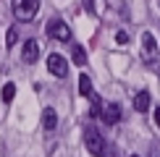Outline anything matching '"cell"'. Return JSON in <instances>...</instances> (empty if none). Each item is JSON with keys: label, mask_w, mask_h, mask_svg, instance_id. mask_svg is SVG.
I'll return each instance as SVG.
<instances>
[{"label": "cell", "mask_w": 160, "mask_h": 157, "mask_svg": "<svg viewBox=\"0 0 160 157\" xmlns=\"http://www.w3.org/2000/svg\"><path fill=\"white\" fill-rule=\"evenodd\" d=\"M84 144H87V149H89V155H95V157H105V152H108V144H105L102 134H100L95 126L84 128Z\"/></svg>", "instance_id": "cell-1"}, {"label": "cell", "mask_w": 160, "mask_h": 157, "mask_svg": "<svg viewBox=\"0 0 160 157\" xmlns=\"http://www.w3.org/2000/svg\"><path fill=\"white\" fill-rule=\"evenodd\" d=\"M39 11V0H13V16L18 21H32Z\"/></svg>", "instance_id": "cell-2"}, {"label": "cell", "mask_w": 160, "mask_h": 157, "mask_svg": "<svg viewBox=\"0 0 160 157\" xmlns=\"http://www.w3.org/2000/svg\"><path fill=\"white\" fill-rule=\"evenodd\" d=\"M45 31H48V37L58 39V42H68V39H71V29H68V24L61 21V18H50L48 26H45Z\"/></svg>", "instance_id": "cell-3"}, {"label": "cell", "mask_w": 160, "mask_h": 157, "mask_svg": "<svg viewBox=\"0 0 160 157\" xmlns=\"http://www.w3.org/2000/svg\"><path fill=\"white\" fill-rule=\"evenodd\" d=\"M48 71L55 78H66L68 76V63H66V58L61 55V52H52V55L48 58Z\"/></svg>", "instance_id": "cell-4"}, {"label": "cell", "mask_w": 160, "mask_h": 157, "mask_svg": "<svg viewBox=\"0 0 160 157\" xmlns=\"http://www.w3.org/2000/svg\"><path fill=\"white\" fill-rule=\"evenodd\" d=\"M100 115H102V121L108 123V126H116V123L121 121V105H118V102H108Z\"/></svg>", "instance_id": "cell-5"}, {"label": "cell", "mask_w": 160, "mask_h": 157, "mask_svg": "<svg viewBox=\"0 0 160 157\" xmlns=\"http://www.w3.org/2000/svg\"><path fill=\"white\" fill-rule=\"evenodd\" d=\"M142 50H144V58L152 63L158 58V45H155V37L150 34V31H144L142 34Z\"/></svg>", "instance_id": "cell-6"}, {"label": "cell", "mask_w": 160, "mask_h": 157, "mask_svg": "<svg viewBox=\"0 0 160 157\" xmlns=\"http://www.w3.org/2000/svg\"><path fill=\"white\" fill-rule=\"evenodd\" d=\"M21 58H24V63H37V58H39V42L37 39H26L24 42Z\"/></svg>", "instance_id": "cell-7"}, {"label": "cell", "mask_w": 160, "mask_h": 157, "mask_svg": "<svg viewBox=\"0 0 160 157\" xmlns=\"http://www.w3.org/2000/svg\"><path fill=\"white\" fill-rule=\"evenodd\" d=\"M42 128L45 131H55L58 128V113L52 107H45L42 110Z\"/></svg>", "instance_id": "cell-8"}, {"label": "cell", "mask_w": 160, "mask_h": 157, "mask_svg": "<svg viewBox=\"0 0 160 157\" xmlns=\"http://www.w3.org/2000/svg\"><path fill=\"white\" fill-rule=\"evenodd\" d=\"M150 107V92H137V97H134V110L137 113H144V110Z\"/></svg>", "instance_id": "cell-9"}, {"label": "cell", "mask_w": 160, "mask_h": 157, "mask_svg": "<svg viewBox=\"0 0 160 157\" xmlns=\"http://www.w3.org/2000/svg\"><path fill=\"white\" fill-rule=\"evenodd\" d=\"M79 94H82V97H89V100L95 97V94H92V78L87 76V74L79 76Z\"/></svg>", "instance_id": "cell-10"}, {"label": "cell", "mask_w": 160, "mask_h": 157, "mask_svg": "<svg viewBox=\"0 0 160 157\" xmlns=\"http://www.w3.org/2000/svg\"><path fill=\"white\" fill-rule=\"evenodd\" d=\"M71 60H74L76 65H84V63H87V52H84V47H79V45H76V47L71 50Z\"/></svg>", "instance_id": "cell-11"}, {"label": "cell", "mask_w": 160, "mask_h": 157, "mask_svg": "<svg viewBox=\"0 0 160 157\" xmlns=\"http://www.w3.org/2000/svg\"><path fill=\"white\" fill-rule=\"evenodd\" d=\"M13 97H16V84H5L3 87V102H13Z\"/></svg>", "instance_id": "cell-12"}, {"label": "cell", "mask_w": 160, "mask_h": 157, "mask_svg": "<svg viewBox=\"0 0 160 157\" xmlns=\"http://www.w3.org/2000/svg\"><path fill=\"white\" fill-rule=\"evenodd\" d=\"M16 39H18V29H16V26H11V29L5 31V45L13 47V45H16Z\"/></svg>", "instance_id": "cell-13"}, {"label": "cell", "mask_w": 160, "mask_h": 157, "mask_svg": "<svg viewBox=\"0 0 160 157\" xmlns=\"http://www.w3.org/2000/svg\"><path fill=\"white\" fill-rule=\"evenodd\" d=\"M116 42H118V45H129V34H126L123 29H121V31H116Z\"/></svg>", "instance_id": "cell-14"}, {"label": "cell", "mask_w": 160, "mask_h": 157, "mask_svg": "<svg viewBox=\"0 0 160 157\" xmlns=\"http://www.w3.org/2000/svg\"><path fill=\"white\" fill-rule=\"evenodd\" d=\"M84 8H87V11H89V13H92V16H95V13H97V11H95V0H84Z\"/></svg>", "instance_id": "cell-15"}, {"label": "cell", "mask_w": 160, "mask_h": 157, "mask_svg": "<svg viewBox=\"0 0 160 157\" xmlns=\"http://www.w3.org/2000/svg\"><path fill=\"white\" fill-rule=\"evenodd\" d=\"M150 157H160V144H152V152H150Z\"/></svg>", "instance_id": "cell-16"}, {"label": "cell", "mask_w": 160, "mask_h": 157, "mask_svg": "<svg viewBox=\"0 0 160 157\" xmlns=\"http://www.w3.org/2000/svg\"><path fill=\"white\" fill-rule=\"evenodd\" d=\"M155 126L160 128V107H155Z\"/></svg>", "instance_id": "cell-17"}, {"label": "cell", "mask_w": 160, "mask_h": 157, "mask_svg": "<svg viewBox=\"0 0 160 157\" xmlns=\"http://www.w3.org/2000/svg\"><path fill=\"white\" fill-rule=\"evenodd\" d=\"M131 157H139V155H131Z\"/></svg>", "instance_id": "cell-18"}]
</instances>
